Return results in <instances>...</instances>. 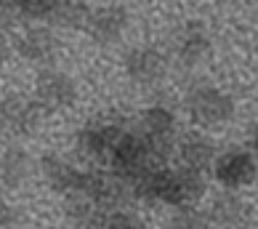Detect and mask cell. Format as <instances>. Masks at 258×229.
Segmentation results:
<instances>
[{
	"label": "cell",
	"instance_id": "6da1fadb",
	"mask_svg": "<svg viewBox=\"0 0 258 229\" xmlns=\"http://www.w3.org/2000/svg\"><path fill=\"white\" fill-rule=\"evenodd\" d=\"M186 112L200 128H224L234 118V99L216 85H195L186 93Z\"/></svg>",
	"mask_w": 258,
	"mask_h": 229
},
{
	"label": "cell",
	"instance_id": "7a4b0ae2",
	"mask_svg": "<svg viewBox=\"0 0 258 229\" xmlns=\"http://www.w3.org/2000/svg\"><path fill=\"white\" fill-rule=\"evenodd\" d=\"M43 120V109L35 96L24 93H8L0 99V133L8 139H24L37 131Z\"/></svg>",
	"mask_w": 258,
	"mask_h": 229
},
{
	"label": "cell",
	"instance_id": "3957f363",
	"mask_svg": "<svg viewBox=\"0 0 258 229\" xmlns=\"http://www.w3.org/2000/svg\"><path fill=\"white\" fill-rule=\"evenodd\" d=\"M139 136L144 139V144L155 155L160 163L168 157V152L173 149L176 139V115L162 104L147 107L139 115Z\"/></svg>",
	"mask_w": 258,
	"mask_h": 229
},
{
	"label": "cell",
	"instance_id": "277c9868",
	"mask_svg": "<svg viewBox=\"0 0 258 229\" xmlns=\"http://www.w3.org/2000/svg\"><path fill=\"white\" fill-rule=\"evenodd\" d=\"M125 128H128L125 123H117V120H93L78 131V139H75L78 141V152L88 160L107 163Z\"/></svg>",
	"mask_w": 258,
	"mask_h": 229
},
{
	"label": "cell",
	"instance_id": "5b68a950",
	"mask_svg": "<svg viewBox=\"0 0 258 229\" xmlns=\"http://www.w3.org/2000/svg\"><path fill=\"white\" fill-rule=\"evenodd\" d=\"M35 101L43 112H64L78 101V85L67 72L43 70L35 80Z\"/></svg>",
	"mask_w": 258,
	"mask_h": 229
},
{
	"label": "cell",
	"instance_id": "8992f818",
	"mask_svg": "<svg viewBox=\"0 0 258 229\" xmlns=\"http://www.w3.org/2000/svg\"><path fill=\"white\" fill-rule=\"evenodd\" d=\"M83 30L88 32L93 43L101 45H112L117 43L122 32L128 30V11L122 6H99V8H88L83 22Z\"/></svg>",
	"mask_w": 258,
	"mask_h": 229
},
{
	"label": "cell",
	"instance_id": "52a82bcc",
	"mask_svg": "<svg viewBox=\"0 0 258 229\" xmlns=\"http://www.w3.org/2000/svg\"><path fill=\"white\" fill-rule=\"evenodd\" d=\"M14 48L24 62L45 67V64H51L56 59V53H59V40H56V35L48 30V27L30 24L16 35Z\"/></svg>",
	"mask_w": 258,
	"mask_h": 229
},
{
	"label": "cell",
	"instance_id": "ba28073f",
	"mask_svg": "<svg viewBox=\"0 0 258 229\" xmlns=\"http://www.w3.org/2000/svg\"><path fill=\"white\" fill-rule=\"evenodd\" d=\"M255 174H258V165L250 152L232 149V152H224L218 160H213V176L226 189H242L253 184Z\"/></svg>",
	"mask_w": 258,
	"mask_h": 229
},
{
	"label": "cell",
	"instance_id": "9c48e42d",
	"mask_svg": "<svg viewBox=\"0 0 258 229\" xmlns=\"http://www.w3.org/2000/svg\"><path fill=\"white\" fill-rule=\"evenodd\" d=\"M125 75L133 85H155L162 80V75H165V56H162L155 45H136V48H131L125 53Z\"/></svg>",
	"mask_w": 258,
	"mask_h": 229
},
{
	"label": "cell",
	"instance_id": "30bf717a",
	"mask_svg": "<svg viewBox=\"0 0 258 229\" xmlns=\"http://www.w3.org/2000/svg\"><path fill=\"white\" fill-rule=\"evenodd\" d=\"M210 48H213V43H210V32L205 24L200 22H186L184 27H178L176 35H173V53L178 64L184 67H197L208 59Z\"/></svg>",
	"mask_w": 258,
	"mask_h": 229
},
{
	"label": "cell",
	"instance_id": "8fae6325",
	"mask_svg": "<svg viewBox=\"0 0 258 229\" xmlns=\"http://www.w3.org/2000/svg\"><path fill=\"white\" fill-rule=\"evenodd\" d=\"M40 174H43L45 184H48L53 192L70 195V192H78L80 189L85 170L72 165L70 160H64L59 155H43L40 157Z\"/></svg>",
	"mask_w": 258,
	"mask_h": 229
},
{
	"label": "cell",
	"instance_id": "7c38bea8",
	"mask_svg": "<svg viewBox=\"0 0 258 229\" xmlns=\"http://www.w3.org/2000/svg\"><path fill=\"white\" fill-rule=\"evenodd\" d=\"M32 168V160L27 149L8 144L0 149V192H14L27 181Z\"/></svg>",
	"mask_w": 258,
	"mask_h": 229
},
{
	"label": "cell",
	"instance_id": "4fadbf2b",
	"mask_svg": "<svg viewBox=\"0 0 258 229\" xmlns=\"http://www.w3.org/2000/svg\"><path fill=\"white\" fill-rule=\"evenodd\" d=\"M178 157L184 168H192V170H208L216 160V149H213V141L203 133H186L184 139L178 141Z\"/></svg>",
	"mask_w": 258,
	"mask_h": 229
},
{
	"label": "cell",
	"instance_id": "5bb4252c",
	"mask_svg": "<svg viewBox=\"0 0 258 229\" xmlns=\"http://www.w3.org/2000/svg\"><path fill=\"white\" fill-rule=\"evenodd\" d=\"M242 213H245V208H242V200H240V197L221 195V197L213 200V208H210L208 218H210V221H216V224L229 226V224L242 221Z\"/></svg>",
	"mask_w": 258,
	"mask_h": 229
},
{
	"label": "cell",
	"instance_id": "9a60e30c",
	"mask_svg": "<svg viewBox=\"0 0 258 229\" xmlns=\"http://www.w3.org/2000/svg\"><path fill=\"white\" fill-rule=\"evenodd\" d=\"M96 226H141V218L136 213H131L125 205H114V208H101V213L96 218Z\"/></svg>",
	"mask_w": 258,
	"mask_h": 229
},
{
	"label": "cell",
	"instance_id": "2e32d148",
	"mask_svg": "<svg viewBox=\"0 0 258 229\" xmlns=\"http://www.w3.org/2000/svg\"><path fill=\"white\" fill-rule=\"evenodd\" d=\"M208 221H210L208 213H203L197 205H184V208H178V213L173 216L176 226H205Z\"/></svg>",
	"mask_w": 258,
	"mask_h": 229
},
{
	"label": "cell",
	"instance_id": "e0dca14e",
	"mask_svg": "<svg viewBox=\"0 0 258 229\" xmlns=\"http://www.w3.org/2000/svg\"><path fill=\"white\" fill-rule=\"evenodd\" d=\"M22 221V213L16 211L11 203H6V200H0V229H8V226H16Z\"/></svg>",
	"mask_w": 258,
	"mask_h": 229
},
{
	"label": "cell",
	"instance_id": "ac0fdd59",
	"mask_svg": "<svg viewBox=\"0 0 258 229\" xmlns=\"http://www.w3.org/2000/svg\"><path fill=\"white\" fill-rule=\"evenodd\" d=\"M22 6L24 0H0V14H6L8 19H22Z\"/></svg>",
	"mask_w": 258,
	"mask_h": 229
},
{
	"label": "cell",
	"instance_id": "d6986e66",
	"mask_svg": "<svg viewBox=\"0 0 258 229\" xmlns=\"http://www.w3.org/2000/svg\"><path fill=\"white\" fill-rule=\"evenodd\" d=\"M245 147H247V152H250L253 157H258V123H253V126L247 128V133H245Z\"/></svg>",
	"mask_w": 258,
	"mask_h": 229
},
{
	"label": "cell",
	"instance_id": "ffe728a7",
	"mask_svg": "<svg viewBox=\"0 0 258 229\" xmlns=\"http://www.w3.org/2000/svg\"><path fill=\"white\" fill-rule=\"evenodd\" d=\"M8 56H11V43H8V37L0 32V70L8 64Z\"/></svg>",
	"mask_w": 258,
	"mask_h": 229
}]
</instances>
